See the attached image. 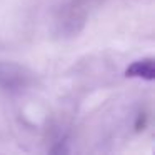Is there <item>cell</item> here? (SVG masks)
<instances>
[{
	"mask_svg": "<svg viewBox=\"0 0 155 155\" xmlns=\"http://www.w3.org/2000/svg\"><path fill=\"white\" fill-rule=\"evenodd\" d=\"M125 77L130 78H142V80H153L155 78V65H153V58L147 57V58H140L135 60L130 67H127L125 70Z\"/></svg>",
	"mask_w": 155,
	"mask_h": 155,
	"instance_id": "obj_1",
	"label": "cell"
}]
</instances>
